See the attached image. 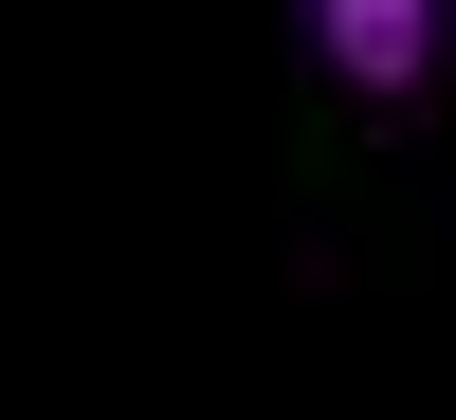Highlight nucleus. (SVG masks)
<instances>
[{
    "instance_id": "obj_1",
    "label": "nucleus",
    "mask_w": 456,
    "mask_h": 420,
    "mask_svg": "<svg viewBox=\"0 0 456 420\" xmlns=\"http://www.w3.org/2000/svg\"><path fill=\"white\" fill-rule=\"evenodd\" d=\"M311 55L347 73L365 110H402V92H438V55H456V19H438V0H311Z\"/></svg>"
}]
</instances>
